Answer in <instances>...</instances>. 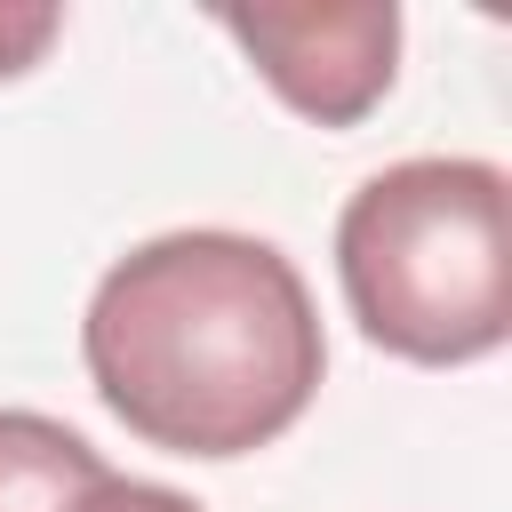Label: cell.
<instances>
[{"mask_svg": "<svg viewBox=\"0 0 512 512\" xmlns=\"http://www.w3.org/2000/svg\"><path fill=\"white\" fill-rule=\"evenodd\" d=\"M336 280L376 352L488 360L512 336V176L464 152L376 168L336 216Z\"/></svg>", "mask_w": 512, "mask_h": 512, "instance_id": "cell-2", "label": "cell"}, {"mask_svg": "<svg viewBox=\"0 0 512 512\" xmlns=\"http://www.w3.org/2000/svg\"><path fill=\"white\" fill-rule=\"evenodd\" d=\"M240 56L256 64V80L320 120V128H352L384 104L392 72H400V8L392 0H352V8H224L216 16Z\"/></svg>", "mask_w": 512, "mask_h": 512, "instance_id": "cell-3", "label": "cell"}, {"mask_svg": "<svg viewBox=\"0 0 512 512\" xmlns=\"http://www.w3.org/2000/svg\"><path fill=\"white\" fill-rule=\"evenodd\" d=\"M64 32V16L56 8H0V80H16V72H32L40 56H48V40Z\"/></svg>", "mask_w": 512, "mask_h": 512, "instance_id": "cell-6", "label": "cell"}, {"mask_svg": "<svg viewBox=\"0 0 512 512\" xmlns=\"http://www.w3.org/2000/svg\"><path fill=\"white\" fill-rule=\"evenodd\" d=\"M64 512H200L192 496H176V488H160V480H128V472H104V480H88Z\"/></svg>", "mask_w": 512, "mask_h": 512, "instance_id": "cell-5", "label": "cell"}, {"mask_svg": "<svg viewBox=\"0 0 512 512\" xmlns=\"http://www.w3.org/2000/svg\"><path fill=\"white\" fill-rule=\"evenodd\" d=\"M112 464L40 408H0V512H64Z\"/></svg>", "mask_w": 512, "mask_h": 512, "instance_id": "cell-4", "label": "cell"}, {"mask_svg": "<svg viewBox=\"0 0 512 512\" xmlns=\"http://www.w3.org/2000/svg\"><path fill=\"white\" fill-rule=\"evenodd\" d=\"M80 360L144 448L208 464L280 440L328 376L304 272L272 240L224 224L160 232L104 264Z\"/></svg>", "mask_w": 512, "mask_h": 512, "instance_id": "cell-1", "label": "cell"}]
</instances>
